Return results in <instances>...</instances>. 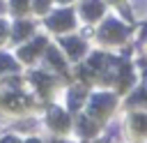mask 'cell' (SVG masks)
Instances as JSON below:
<instances>
[{
  "mask_svg": "<svg viewBox=\"0 0 147 143\" xmlns=\"http://www.w3.org/2000/svg\"><path fill=\"white\" fill-rule=\"evenodd\" d=\"M124 28L117 23V21H108L106 25H103V30H101V35H103V39H110V42H117V39H122L124 37Z\"/></svg>",
  "mask_w": 147,
  "mask_h": 143,
  "instance_id": "1",
  "label": "cell"
},
{
  "mask_svg": "<svg viewBox=\"0 0 147 143\" xmlns=\"http://www.w3.org/2000/svg\"><path fill=\"white\" fill-rule=\"evenodd\" d=\"M48 25H51V28H57V30H62V28H71V25H74V21H71V12H57L55 16L48 18Z\"/></svg>",
  "mask_w": 147,
  "mask_h": 143,
  "instance_id": "2",
  "label": "cell"
},
{
  "mask_svg": "<svg viewBox=\"0 0 147 143\" xmlns=\"http://www.w3.org/2000/svg\"><path fill=\"white\" fill-rule=\"evenodd\" d=\"M113 106V95H96L92 99V113H101V111H108Z\"/></svg>",
  "mask_w": 147,
  "mask_h": 143,
  "instance_id": "3",
  "label": "cell"
},
{
  "mask_svg": "<svg viewBox=\"0 0 147 143\" xmlns=\"http://www.w3.org/2000/svg\"><path fill=\"white\" fill-rule=\"evenodd\" d=\"M51 122H53V127H55V129H67V125H69L67 115H64L62 111H57V108H53V111H51Z\"/></svg>",
  "mask_w": 147,
  "mask_h": 143,
  "instance_id": "4",
  "label": "cell"
},
{
  "mask_svg": "<svg viewBox=\"0 0 147 143\" xmlns=\"http://www.w3.org/2000/svg\"><path fill=\"white\" fill-rule=\"evenodd\" d=\"M83 12L87 14V18H96V16L101 14V2H99V0H87V2L83 5Z\"/></svg>",
  "mask_w": 147,
  "mask_h": 143,
  "instance_id": "5",
  "label": "cell"
},
{
  "mask_svg": "<svg viewBox=\"0 0 147 143\" xmlns=\"http://www.w3.org/2000/svg\"><path fill=\"white\" fill-rule=\"evenodd\" d=\"M62 44L69 48V55H71V58H78V55L83 53V44H80L78 39H69V37H67V39H62Z\"/></svg>",
  "mask_w": 147,
  "mask_h": 143,
  "instance_id": "6",
  "label": "cell"
},
{
  "mask_svg": "<svg viewBox=\"0 0 147 143\" xmlns=\"http://www.w3.org/2000/svg\"><path fill=\"white\" fill-rule=\"evenodd\" d=\"M41 46H44V39H37L32 46H25V48H21V58H23V60H30V58L34 55V51H37V48H41Z\"/></svg>",
  "mask_w": 147,
  "mask_h": 143,
  "instance_id": "7",
  "label": "cell"
},
{
  "mask_svg": "<svg viewBox=\"0 0 147 143\" xmlns=\"http://www.w3.org/2000/svg\"><path fill=\"white\" fill-rule=\"evenodd\" d=\"M25 32H30V23H18L16 28H14V37L18 39V37H25Z\"/></svg>",
  "mask_w": 147,
  "mask_h": 143,
  "instance_id": "8",
  "label": "cell"
},
{
  "mask_svg": "<svg viewBox=\"0 0 147 143\" xmlns=\"http://www.w3.org/2000/svg\"><path fill=\"white\" fill-rule=\"evenodd\" d=\"M9 106H25V97H16V95H11V97H7L5 99Z\"/></svg>",
  "mask_w": 147,
  "mask_h": 143,
  "instance_id": "9",
  "label": "cell"
},
{
  "mask_svg": "<svg viewBox=\"0 0 147 143\" xmlns=\"http://www.w3.org/2000/svg\"><path fill=\"white\" fill-rule=\"evenodd\" d=\"M48 58H51V62H55V65H57L60 69H64V62H62V60L57 58V51H48Z\"/></svg>",
  "mask_w": 147,
  "mask_h": 143,
  "instance_id": "10",
  "label": "cell"
},
{
  "mask_svg": "<svg viewBox=\"0 0 147 143\" xmlns=\"http://www.w3.org/2000/svg\"><path fill=\"white\" fill-rule=\"evenodd\" d=\"M133 122H136V127H138V129H147V118H145V115H136V118H133Z\"/></svg>",
  "mask_w": 147,
  "mask_h": 143,
  "instance_id": "11",
  "label": "cell"
},
{
  "mask_svg": "<svg viewBox=\"0 0 147 143\" xmlns=\"http://www.w3.org/2000/svg\"><path fill=\"white\" fill-rule=\"evenodd\" d=\"M14 67V62L9 60V55H0V69H9Z\"/></svg>",
  "mask_w": 147,
  "mask_h": 143,
  "instance_id": "12",
  "label": "cell"
},
{
  "mask_svg": "<svg viewBox=\"0 0 147 143\" xmlns=\"http://www.w3.org/2000/svg\"><path fill=\"white\" fill-rule=\"evenodd\" d=\"M80 131H85V134H94V127H92L87 120H80Z\"/></svg>",
  "mask_w": 147,
  "mask_h": 143,
  "instance_id": "13",
  "label": "cell"
},
{
  "mask_svg": "<svg viewBox=\"0 0 147 143\" xmlns=\"http://www.w3.org/2000/svg\"><path fill=\"white\" fill-rule=\"evenodd\" d=\"M46 5H48V0H34V7H37L39 12H41V9L46 7Z\"/></svg>",
  "mask_w": 147,
  "mask_h": 143,
  "instance_id": "14",
  "label": "cell"
},
{
  "mask_svg": "<svg viewBox=\"0 0 147 143\" xmlns=\"http://www.w3.org/2000/svg\"><path fill=\"white\" fill-rule=\"evenodd\" d=\"M2 143H16V138H11V136H7V138H2Z\"/></svg>",
  "mask_w": 147,
  "mask_h": 143,
  "instance_id": "15",
  "label": "cell"
},
{
  "mask_svg": "<svg viewBox=\"0 0 147 143\" xmlns=\"http://www.w3.org/2000/svg\"><path fill=\"white\" fill-rule=\"evenodd\" d=\"M5 30H7V28H5V23H2V21H0V37H2V35H5Z\"/></svg>",
  "mask_w": 147,
  "mask_h": 143,
  "instance_id": "16",
  "label": "cell"
},
{
  "mask_svg": "<svg viewBox=\"0 0 147 143\" xmlns=\"http://www.w3.org/2000/svg\"><path fill=\"white\" fill-rule=\"evenodd\" d=\"M28 143H39V141H28Z\"/></svg>",
  "mask_w": 147,
  "mask_h": 143,
  "instance_id": "17",
  "label": "cell"
}]
</instances>
